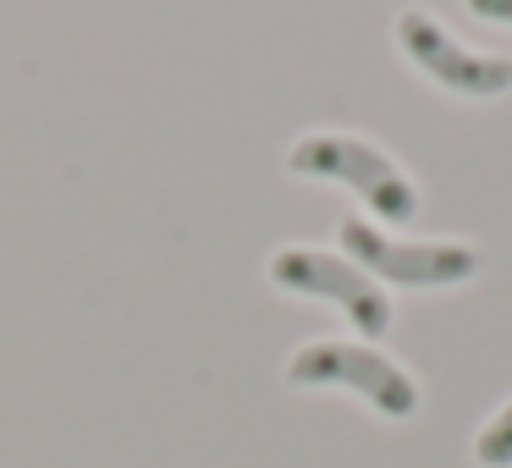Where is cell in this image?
<instances>
[{"mask_svg":"<svg viewBox=\"0 0 512 468\" xmlns=\"http://www.w3.org/2000/svg\"><path fill=\"white\" fill-rule=\"evenodd\" d=\"M287 171L292 177H309V182H342V188H353L380 221L408 226L424 215V193L413 188V177L391 155H380L375 144H364V138L309 133L303 144H292Z\"/></svg>","mask_w":512,"mask_h":468,"instance_id":"obj_1","label":"cell"},{"mask_svg":"<svg viewBox=\"0 0 512 468\" xmlns=\"http://www.w3.org/2000/svg\"><path fill=\"white\" fill-rule=\"evenodd\" d=\"M292 386H347L386 419H413L419 413V386L402 364H391L369 342H309L287 364Z\"/></svg>","mask_w":512,"mask_h":468,"instance_id":"obj_2","label":"cell"},{"mask_svg":"<svg viewBox=\"0 0 512 468\" xmlns=\"http://www.w3.org/2000/svg\"><path fill=\"white\" fill-rule=\"evenodd\" d=\"M336 243H342V259L397 287H463L479 270V254L468 243H397L369 221H342Z\"/></svg>","mask_w":512,"mask_h":468,"instance_id":"obj_3","label":"cell"},{"mask_svg":"<svg viewBox=\"0 0 512 468\" xmlns=\"http://www.w3.org/2000/svg\"><path fill=\"white\" fill-rule=\"evenodd\" d=\"M270 281L281 292H303V298H331L347 320L358 325V336H386L391 331V298L380 292V281L369 270H358L353 259L325 254V248H281L270 259Z\"/></svg>","mask_w":512,"mask_h":468,"instance_id":"obj_4","label":"cell"},{"mask_svg":"<svg viewBox=\"0 0 512 468\" xmlns=\"http://www.w3.org/2000/svg\"><path fill=\"white\" fill-rule=\"evenodd\" d=\"M397 45L424 78H435L446 94H463V100H501L512 89V61L507 56H485V50H468L446 34L435 17L424 12H402L397 17Z\"/></svg>","mask_w":512,"mask_h":468,"instance_id":"obj_5","label":"cell"},{"mask_svg":"<svg viewBox=\"0 0 512 468\" xmlns=\"http://www.w3.org/2000/svg\"><path fill=\"white\" fill-rule=\"evenodd\" d=\"M474 457L485 468H512V402L496 413V419L479 430V441H474Z\"/></svg>","mask_w":512,"mask_h":468,"instance_id":"obj_6","label":"cell"},{"mask_svg":"<svg viewBox=\"0 0 512 468\" xmlns=\"http://www.w3.org/2000/svg\"><path fill=\"white\" fill-rule=\"evenodd\" d=\"M468 12L485 23H512V0H468Z\"/></svg>","mask_w":512,"mask_h":468,"instance_id":"obj_7","label":"cell"}]
</instances>
